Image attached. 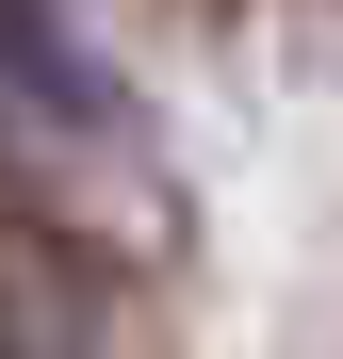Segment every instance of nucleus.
<instances>
[{"mask_svg":"<svg viewBox=\"0 0 343 359\" xmlns=\"http://www.w3.org/2000/svg\"><path fill=\"white\" fill-rule=\"evenodd\" d=\"M0 66H17L49 114H66V131H98V66H82L66 33H49V0H0Z\"/></svg>","mask_w":343,"mask_h":359,"instance_id":"obj_1","label":"nucleus"},{"mask_svg":"<svg viewBox=\"0 0 343 359\" xmlns=\"http://www.w3.org/2000/svg\"><path fill=\"white\" fill-rule=\"evenodd\" d=\"M66 245H49V229H0V343H49V327H82V294L49 278Z\"/></svg>","mask_w":343,"mask_h":359,"instance_id":"obj_2","label":"nucleus"}]
</instances>
